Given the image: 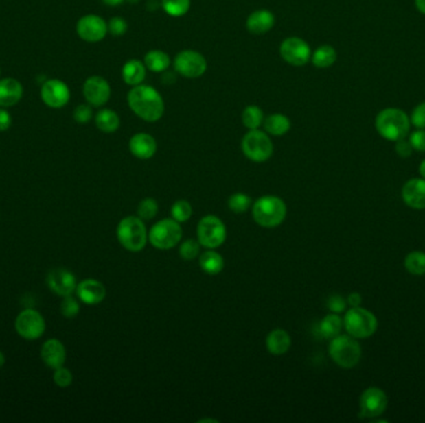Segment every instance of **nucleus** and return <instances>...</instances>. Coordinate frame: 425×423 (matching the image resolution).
I'll return each mask as SVG.
<instances>
[{"label":"nucleus","instance_id":"obj_1","mask_svg":"<svg viewBox=\"0 0 425 423\" xmlns=\"http://www.w3.org/2000/svg\"><path fill=\"white\" fill-rule=\"evenodd\" d=\"M127 104L138 118L148 123L158 122L165 110L162 95L154 87L144 84L132 87L127 95Z\"/></svg>","mask_w":425,"mask_h":423},{"label":"nucleus","instance_id":"obj_2","mask_svg":"<svg viewBox=\"0 0 425 423\" xmlns=\"http://www.w3.org/2000/svg\"><path fill=\"white\" fill-rule=\"evenodd\" d=\"M286 204L277 196H262L253 204V219L262 228H277L286 219Z\"/></svg>","mask_w":425,"mask_h":423},{"label":"nucleus","instance_id":"obj_3","mask_svg":"<svg viewBox=\"0 0 425 423\" xmlns=\"http://www.w3.org/2000/svg\"><path fill=\"white\" fill-rule=\"evenodd\" d=\"M411 121L404 112L398 108H387L376 118V128L387 141L397 142L409 133Z\"/></svg>","mask_w":425,"mask_h":423},{"label":"nucleus","instance_id":"obj_4","mask_svg":"<svg viewBox=\"0 0 425 423\" xmlns=\"http://www.w3.org/2000/svg\"><path fill=\"white\" fill-rule=\"evenodd\" d=\"M117 239L121 246L127 251H142L148 241V232L143 220L138 216H127L122 219L117 226Z\"/></svg>","mask_w":425,"mask_h":423},{"label":"nucleus","instance_id":"obj_5","mask_svg":"<svg viewBox=\"0 0 425 423\" xmlns=\"http://www.w3.org/2000/svg\"><path fill=\"white\" fill-rule=\"evenodd\" d=\"M330 356L343 369H352L362 358V348L357 339L351 335H337L331 339L328 346Z\"/></svg>","mask_w":425,"mask_h":423},{"label":"nucleus","instance_id":"obj_6","mask_svg":"<svg viewBox=\"0 0 425 423\" xmlns=\"http://www.w3.org/2000/svg\"><path fill=\"white\" fill-rule=\"evenodd\" d=\"M343 326L348 335L356 339L372 337L378 329V320L371 311L362 306H351L343 318Z\"/></svg>","mask_w":425,"mask_h":423},{"label":"nucleus","instance_id":"obj_7","mask_svg":"<svg viewBox=\"0 0 425 423\" xmlns=\"http://www.w3.org/2000/svg\"><path fill=\"white\" fill-rule=\"evenodd\" d=\"M242 150L244 156L254 163H264L274 154V143L264 130H250L242 137Z\"/></svg>","mask_w":425,"mask_h":423},{"label":"nucleus","instance_id":"obj_8","mask_svg":"<svg viewBox=\"0 0 425 423\" xmlns=\"http://www.w3.org/2000/svg\"><path fill=\"white\" fill-rule=\"evenodd\" d=\"M183 230L179 222L173 219H164L153 225L148 232V241L158 250H170L176 247L182 240Z\"/></svg>","mask_w":425,"mask_h":423},{"label":"nucleus","instance_id":"obj_9","mask_svg":"<svg viewBox=\"0 0 425 423\" xmlns=\"http://www.w3.org/2000/svg\"><path fill=\"white\" fill-rule=\"evenodd\" d=\"M198 241L208 250L220 247L227 240V228L224 222L214 215L204 216L196 228Z\"/></svg>","mask_w":425,"mask_h":423},{"label":"nucleus","instance_id":"obj_10","mask_svg":"<svg viewBox=\"0 0 425 423\" xmlns=\"http://www.w3.org/2000/svg\"><path fill=\"white\" fill-rule=\"evenodd\" d=\"M208 69L207 59L203 53L196 50H183L178 52L173 60V70L185 78H198L203 76Z\"/></svg>","mask_w":425,"mask_h":423},{"label":"nucleus","instance_id":"obj_11","mask_svg":"<svg viewBox=\"0 0 425 423\" xmlns=\"http://www.w3.org/2000/svg\"><path fill=\"white\" fill-rule=\"evenodd\" d=\"M15 330L19 337L27 340H36L44 335L46 323L41 313L33 308L24 309L15 319Z\"/></svg>","mask_w":425,"mask_h":423},{"label":"nucleus","instance_id":"obj_12","mask_svg":"<svg viewBox=\"0 0 425 423\" xmlns=\"http://www.w3.org/2000/svg\"><path fill=\"white\" fill-rule=\"evenodd\" d=\"M311 47L308 43L301 38L290 36L286 38L280 45V56L288 65L305 66L308 61H311Z\"/></svg>","mask_w":425,"mask_h":423},{"label":"nucleus","instance_id":"obj_13","mask_svg":"<svg viewBox=\"0 0 425 423\" xmlns=\"http://www.w3.org/2000/svg\"><path fill=\"white\" fill-rule=\"evenodd\" d=\"M40 97L47 107L53 110H59L69 104L71 98V92L64 81H61L59 78H49L41 86Z\"/></svg>","mask_w":425,"mask_h":423},{"label":"nucleus","instance_id":"obj_14","mask_svg":"<svg viewBox=\"0 0 425 423\" xmlns=\"http://www.w3.org/2000/svg\"><path fill=\"white\" fill-rule=\"evenodd\" d=\"M388 407V398L380 387H368L362 392L360 398V417L376 418L384 413Z\"/></svg>","mask_w":425,"mask_h":423},{"label":"nucleus","instance_id":"obj_15","mask_svg":"<svg viewBox=\"0 0 425 423\" xmlns=\"http://www.w3.org/2000/svg\"><path fill=\"white\" fill-rule=\"evenodd\" d=\"M76 33L80 39L95 44L105 39L106 35L108 34V27L104 18L95 14H89L80 18L76 24Z\"/></svg>","mask_w":425,"mask_h":423},{"label":"nucleus","instance_id":"obj_16","mask_svg":"<svg viewBox=\"0 0 425 423\" xmlns=\"http://www.w3.org/2000/svg\"><path fill=\"white\" fill-rule=\"evenodd\" d=\"M82 93L86 102L92 107H102L111 98V86L106 78L91 76L87 78L82 86Z\"/></svg>","mask_w":425,"mask_h":423},{"label":"nucleus","instance_id":"obj_17","mask_svg":"<svg viewBox=\"0 0 425 423\" xmlns=\"http://www.w3.org/2000/svg\"><path fill=\"white\" fill-rule=\"evenodd\" d=\"M46 285L53 293L60 297H66L76 292L78 280L71 271L65 268H55L47 274Z\"/></svg>","mask_w":425,"mask_h":423},{"label":"nucleus","instance_id":"obj_18","mask_svg":"<svg viewBox=\"0 0 425 423\" xmlns=\"http://www.w3.org/2000/svg\"><path fill=\"white\" fill-rule=\"evenodd\" d=\"M402 199L408 208L414 210L425 208V179L414 178L403 185Z\"/></svg>","mask_w":425,"mask_h":423},{"label":"nucleus","instance_id":"obj_19","mask_svg":"<svg viewBox=\"0 0 425 423\" xmlns=\"http://www.w3.org/2000/svg\"><path fill=\"white\" fill-rule=\"evenodd\" d=\"M76 294L82 303L87 306H96L105 300L106 288L100 280L89 278L78 283Z\"/></svg>","mask_w":425,"mask_h":423},{"label":"nucleus","instance_id":"obj_20","mask_svg":"<svg viewBox=\"0 0 425 423\" xmlns=\"http://www.w3.org/2000/svg\"><path fill=\"white\" fill-rule=\"evenodd\" d=\"M40 355L44 364L55 370L65 364L66 348L59 339H49L41 346Z\"/></svg>","mask_w":425,"mask_h":423},{"label":"nucleus","instance_id":"obj_21","mask_svg":"<svg viewBox=\"0 0 425 423\" xmlns=\"http://www.w3.org/2000/svg\"><path fill=\"white\" fill-rule=\"evenodd\" d=\"M128 148L132 156L141 160H147L157 153V142L148 133H136L130 139Z\"/></svg>","mask_w":425,"mask_h":423},{"label":"nucleus","instance_id":"obj_22","mask_svg":"<svg viewBox=\"0 0 425 423\" xmlns=\"http://www.w3.org/2000/svg\"><path fill=\"white\" fill-rule=\"evenodd\" d=\"M24 95V87L16 78L0 80V107L9 108L19 104Z\"/></svg>","mask_w":425,"mask_h":423},{"label":"nucleus","instance_id":"obj_23","mask_svg":"<svg viewBox=\"0 0 425 423\" xmlns=\"http://www.w3.org/2000/svg\"><path fill=\"white\" fill-rule=\"evenodd\" d=\"M275 25V15L268 9H259L249 15L246 29L254 35L268 33Z\"/></svg>","mask_w":425,"mask_h":423},{"label":"nucleus","instance_id":"obj_24","mask_svg":"<svg viewBox=\"0 0 425 423\" xmlns=\"http://www.w3.org/2000/svg\"><path fill=\"white\" fill-rule=\"evenodd\" d=\"M291 348V337L284 329H275L268 333L266 338V349L271 355L280 356L290 350Z\"/></svg>","mask_w":425,"mask_h":423},{"label":"nucleus","instance_id":"obj_25","mask_svg":"<svg viewBox=\"0 0 425 423\" xmlns=\"http://www.w3.org/2000/svg\"><path fill=\"white\" fill-rule=\"evenodd\" d=\"M147 73V67L143 61L138 59L128 60L122 67V78L126 85L135 86L143 84Z\"/></svg>","mask_w":425,"mask_h":423},{"label":"nucleus","instance_id":"obj_26","mask_svg":"<svg viewBox=\"0 0 425 423\" xmlns=\"http://www.w3.org/2000/svg\"><path fill=\"white\" fill-rule=\"evenodd\" d=\"M262 125L265 132L270 136L282 137L291 130V121L288 116L282 113H274L264 119Z\"/></svg>","mask_w":425,"mask_h":423},{"label":"nucleus","instance_id":"obj_27","mask_svg":"<svg viewBox=\"0 0 425 423\" xmlns=\"http://www.w3.org/2000/svg\"><path fill=\"white\" fill-rule=\"evenodd\" d=\"M95 124H96L98 130H101L102 133L110 134V133L117 132L119 125H121V119L113 110L102 108L95 116Z\"/></svg>","mask_w":425,"mask_h":423},{"label":"nucleus","instance_id":"obj_28","mask_svg":"<svg viewBox=\"0 0 425 423\" xmlns=\"http://www.w3.org/2000/svg\"><path fill=\"white\" fill-rule=\"evenodd\" d=\"M143 62L147 70L156 73H162L170 69L172 60L167 52L162 50H151L146 53Z\"/></svg>","mask_w":425,"mask_h":423},{"label":"nucleus","instance_id":"obj_29","mask_svg":"<svg viewBox=\"0 0 425 423\" xmlns=\"http://www.w3.org/2000/svg\"><path fill=\"white\" fill-rule=\"evenodd\" d=\"M199 266L205 274L216 276L224 268V258L214 250H208L199 256Z\"/></svg>","mask_w":425,"mask_h":423},{"label":"nucleus","instance_id":"obj_30","mask_svg":"<svg viewBox=\"0 0 425 423\" xmlns=\"http://www.w3.org/2000/svg\"><path fill=\"white\" fill-rule=\"evenodd\" d=\"M337 59V52L331 45H322L314 50L311 55V61L319 69H328L334 65Z\"/></svg>","mask_w":425,"mask_h":423},{"label":"nucleus","instance_id":"obj_31","mask_svg":"<svg viewBox=\"0 0 425 423\" xmlns=\"http://www.w3.org/2000/svg\"><path fill=\"white\" fill-rule=\"evenodd\" d=\"M343 328V319L338 314H328L321 320L320 332L326 339H334L340 335Z\"/></svg>","mask_w":425,"mask_h":423},{"label":"nucleus","instance_id":"obj_32","mask_svg":"<svg viewBox=\"0 0 425 423\" xmlns=\"http://www.w3.org/2000/svg\"><path fill=\"white\" fill-rule=\"evenodd\" d=\"M264 112L256 104H250L242 111V122L249 130H259L264 124Z\"/></svg>","mask_w":425,"mask_h":423},{"label":"nucleus","instance_id":"obj_33","mask_svg":"<svg viewBox=\"0 0 425 423\" xmlns=\"http://www.w3.org/2000/svg\"><path fill=\"white\" fill-rule=\"evenodd\" d=\"M404 267L413 276H424L425 274V252L423 251H413L406 254L404 260Z\"/></svg>","mask_w":425,"mask_h":423},{"label":"nucleus","instance_id":"obj_34","mask_svg":"<svg viewBox=\"0 0 425 423\" xmlns=\"http://www.w3.org/2000/svg\"><path fill=\"white\" fill-rule=\"evenodd\" d=\"M190 0H161V5L165 14L172 18H181L189 12Z\"/></svg>","mask_w":425,"mask_h":423},{"label":"nucleus","instance_id":"obj_35","mask_svg":"<svg viewBox=\"0 0 425 423\" xmlns=\"http://www.w3.org/2000/svg\"><path fill=\"white\" fill-rule=\"evenodd\" d=\"M170 214H172L173 220H176L179 223H183V222L188 221L193 215V208L189 202L178 200L170 208Z\"/></svg>","mask_w":425,"mask_h":423},{"label":"nucleus","instance_id":"obj_36","mask_svg":"<svg viewBox=\"0 0 425 423\" xmlns=\"http://www.w3.org/2000/svg\"><path fill=\"white\" fill-rule=\"evenodd\" d=\"M228 206H229L230 211L236 214L246 213L251 206V197L244 193H236L230 196Z\"/></svg>","mask_w":425,"mask_h":423},{"label":"nucleus","instance_id":"obj_37","mask_svg":"<svg viewBox=\"0 0 425 423\" xmlns=\"http://www.w3.org/2000/svg\"><path fill=\"white\" fill-rule=\"evenodd\" d=\"M158 202L157 200L147 197L142 202H139L137 208V215L139 219H142L143 221L152 220L153 217H156L158 214Z\"/></svg>","mask_w":425,"mask_h":423},{"label":"nucleus","instance_id":"obj_38","mask_svg":"<svg viewBox=\"0 0 425 423\" xmlns=\"http://www.w3.org/2000/svg\"><path fill=\"white\" fill-rule=\"evenodd\" d=\"M200 247L202 245L198 240H187L184 241L179 247V254L185 261H192L196 258L200 254Z\"/></svg>","mask_w":425,"mask_h":423},{"label":"nucleus","instance_id":"obj_39","mask_svg":"<svg viewBox=\"0 0 425 423\" xmlns=\"http://www.w3.org/2000/svg\"><path fill=\"white\" fill-rule=\"evenodd\" d=\"M61 313L65 318H69V319L78 317L80 313L79 300L73 298L72 295L64 297V300L61 302Z\"/></svg>","mask_w":425,"mask_h":423},{"label":"nucleus","instance_id":"obj_40","mask_svg":"<svg viewBox=\"0 0 425 423\" xmlns=\"http://www.w3.org/2000/svg\"><path fill=\"white\" fill-rule=\"evenodd\" d=\"M73 119L75 122L79 124L90 123L93 118V111H92V106L90 104H79L75 110H73Z\"/></svg>","mask_w":425,"mask_h":423},{"label":"nucleus","instance_id":"obj_41","mask_svg":"<svg viewBox=\"0 0 425 423\" xmlns=\"http://www.w3.org/2000/svg\"><path fill=\"white\" fill-rule=\"evenodd\" d=\"M53 378L55 385L59 386V387H62V389L69 387V386L72 384V381H73L72 372H70L69 369L64 367V366H61V367H58V369L54 370Z\"/></svg>","mask_w":425,"mask_h":423},{"label":"nucleus","instance_id":"obj_42","mask_svg":"<svg viewBox=\"0 0 425 423\" xmlns=\"http://www.w3.org/2000/svg\"><path fill=\"white\" fill-rule=\"evenodd\" d=\"M107 27H108V33L111 34L112 36H124L128 30V24L124 18L113 16L107 23Z\"/></svg>","mask_w":425,"mask_h":423},{"label":"nucleus","instance_id":"obj_43","mask_svg":"<svg viewBox=\"0 0 425 423\" xmlns=\"http://www.w3.org/2000/svg\"><path fill=\"white\" fill-rule=\"evenodd\" d=\"M328 306L331 312L340 314L346 311L347 300H345L340 294H334L328 298Z\"/></svg>","mask_w":425,"mask_h":423},{"label":"nucleus","instance_id":"obj_44","mask_svg":"<svg viewBox=\"0 0 425 423\" xmlns=\"http://www.w3.org/2000/svg\"><path fill=\"white\" fill-rule=\"evenodd\" d=\"M413 125H415L419 130H424L425 128V102L424 104H419L418 107L414 108L412 113V119H411Z\"/></svg>","mask_w":425,"mask_h":423},{"label":"nucleus","instance_id":"obj_45","mask_svg":"<svg viewBox=\"0 0 425 423\" xmlns=\"http://www.w3.org/2000/svg\"><path fill=\"white\" fill-rule=\"evenodd\" d=\"M409 142L412 144L413 149L425 152V130H419L413 132Z\"/></svg>","mask_w":425,"mask_h":423},{"label":"nucleus","instance_id":"obj_46","mask_svg":"<svg viewBox=\"0 0 425 423\" xmlns=\"http://www.w3.org/2000/svg\"><path fill=\"white\" fill-rule=\"evenodd\" d=\"M413 150L414 149H413L412 144L409 141H406V138L399 139L395 142V152L402 158H409L412 156Z\"/></svg>","mask_w":425,"mask_h":423},{"label":"nucleus","instance_id":"obj_47","mask_svg":"<svg viewBox=\"0 0 425 423\" xmlns=\"http://www.w3.org/2000/svg\"><path fill=\"white\" fill-rule=\"evenodd\" d=\"M13 118L12 114L7 111V108L0 107V132H5L12 127Z\"/></svg>","mask_w":425,"mask_h":423},{"label":"nucleus","instance_id":"obj_48","mask_svg":"<svg viewBox=\"0 0 425 423\" xmlns=\"http://www.w3.org/2000/svg\"><path fill=\"white\" fill-rule=\"evenodd\" d=\"M177 72L170 71V69L168 70H165V71L162 72V84L164 85H173V84H176V81H177Z\"/></svg>","mask_w":425,"mask_h":423},{"label":"nucleus","instance_id":"obj_49","mask_svg":"<svg viewBox=\"0 0 425 423\" xmlns=\"http://www.w3.org/2000/svg\"><path fill=\"white\" fill-rule=\"evenodd\" d=\"M362 303V297L360 293L354 292V293L348 294L347 297V304L351 306H360Z\"/></svg>","mask_w":425,"mask_h":423},{"label":"nucleus","instance_id":"obj_50","mask_svg":"<svg viewBox=\"0 0 425 423\" xmlns=\"http://www.w3.org/2000/svg\"><path fill=\"white\" fill-rule=\"evenodd\" d=\"M146 8H147L148 12H157L159 8H162V5H161V3L158 0H148Z\"/></svg>","mask_w":425,"mask_h":423},{"label":"nucleus","instance_id":"obj_51","mask_svg":"<svg viewBox=\"0 0 425 423\" xmlns=\"http://www.w3.org/2000/svg\"><path fill=\"white\" fill-rule=\"evenodd\" d=\"M124 0H102V3L107 7H118L124 3Z\"/></svg>","mask_w":425,"mask_h":423},{"label":"nucleus","instance_id":"obj_52","mask_svg":"<svg viewBox=\"0 0 425 423\" xmlns=\"http://www.w3.org/2000/svg\"><path fill=\"white\" fill-rule=\"evenodd\" d=\"M415 5L420 13L425 14V0H415Z\"/></svg>","mask_w":425,"mask_h":423},{"label":"nucleus","instance_id":"obj_53","mask_svg":"<svg viewBox=\"0 0 425 423\" xmlns=\"http://www.w3.org/2000/svg\"><path fill=\"white\" fill-rule=\"evenodd\" d=\"M419 173H420L422 178L425 179V159L420 163V165H419Z\"/></svg>","mask_w":425,"mask_h":423},{"label":"nucleus","instance_id":"obj_54","mask_svg":"<svg viewBox=\"0 0 425 423\" xmlns=\"http://www.w3.org/2000/svg\"><path fill=\"white\" fill-rule=\"evenodd\" d=\"M4 364H5V356L3 352H0V369L4 366Z\"/></svg>","mask_w":425,"mask_h":423},{"label":"nucleus","instance_id":"obj_55","mask_svg":"<svg viewBox=\"0 0 425 423\" xmlns=\"http://www.w3.org/2000/svg\"><path fill=\"white\" fill-rule=\"evenodd\" d=\"M198 422H218L216 420H211V418H203V420H200V421H198Z\"/></svg>","mask_w":425,"mask_h":423},{"label":"nucleus","instance_id":"obj_56","mask_svg":"<svg viewBox=\"0 0 425 423\" xmlns=\"http://www.w3.org/2000/svg\"><path fill=\"white\" fill-rule=\"evenodd\" d=\"M124 1H127L128 4H138V3L142 1V0H124Z\"/></svg>","mask_w":425,"mask_h":423}]
</instances>
